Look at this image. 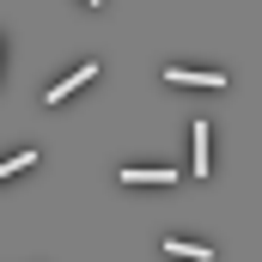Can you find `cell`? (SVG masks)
<instances>
[{
    "label": "cell",
    "instance_id": "52a82bcc",
    "mask_svg": "<svg viewBox=\"0 0 262 262\" xmlns=\"http://www.w3.org/2000/svg\"><path fill=\"white\" fill-rule=\"evenodd\" d=\"M85 6H104V0H85Z\"/></svg>",
    "mask_w": 262,
    "mask_h": 262
},
{
    "label": "cell",
    "instance_id": "7a4b0ae2",
    "mask_svg": "<svg viewBox=\"0 0 262 262\" xmlns=\"http://www.w3.org/2000/svg\"><path fill=\"white\" fill-rule=\"evenodd\" d=\"M165 79H177V85H226L220 67H165Z\"/></svg>",
    "mask_w": 262,
    "mask_h": 262
},
{
    "label": "cell",
    "instance_id": "6da1fadb",
    "mask_svg": "<svg viewBox=\"0 0 262 262\" xmlns=\"http://www.w3.org/2000/svg\"><path fill=\"white\" fill-rule=\"evenodd\" d=\"M92 79H98V61H85V67H73V73H67L61 85H49V104H67V98H73V92H79V85H92Z\"/></svg>",
    "mask_w": 262,
    "mask_h": 262
},
{
    "label": "cell",
    "instance_id": "277c9868",
    "mask_svg": "<svg viewBox=\"0 0 262 262\" xmlns=\"http://www.w3.org/2000/svg\"><path fill=\"white\" fill-rule=\"evenodd\" d=\"M165 256H189V262H213L207 244H183V238H165Z\"/></svg>",
    "mask_w": 262,
    "mask_h": 262
},
{
    "label": "cell",
    "instance_id": "3957f363",
    "mask_svg": "<svg viewBox=\"0 0 262 262\" xmlns=\"http://www.w3.org/2000/svg\"><path fill=\"white\" fill-rule=\"evenodd\" d=\"M122 183H165V189H171V183H177V171H171V165H128V171H122Z\"/></svg>",
    "mask_w": 262,
    "mask_h": 262
},
{
    "label": "cell",
    "instance_id": "8992f818",
    "mask_svg": "<svg viewBox=\"0 0 262 262\" xmlns=\"http://www.w3.org/2000/svg\"><path fill=\"white\" fill-rule=\"evenodd\" d=\"M37 165V152H12V159H0V177H12V171H31Z\"/></svg>",
    "mask_w": 262,
    "mask_h": 262
},
{
    "label": "cell",
    "instance_id": "5b68a950",
    "mask_svg": "<svg viewBox=\"0 0 262 262\" xmlns=\"http://www.w3.org/2000/svg\"><path fill=\"white\" fill-rule=\"evenodd\" d=\"M195 177H213V159H207V122H195Z\"/></svg>",
    "mask_w": 262,
    "mask_h": 262
}]
</instances>
